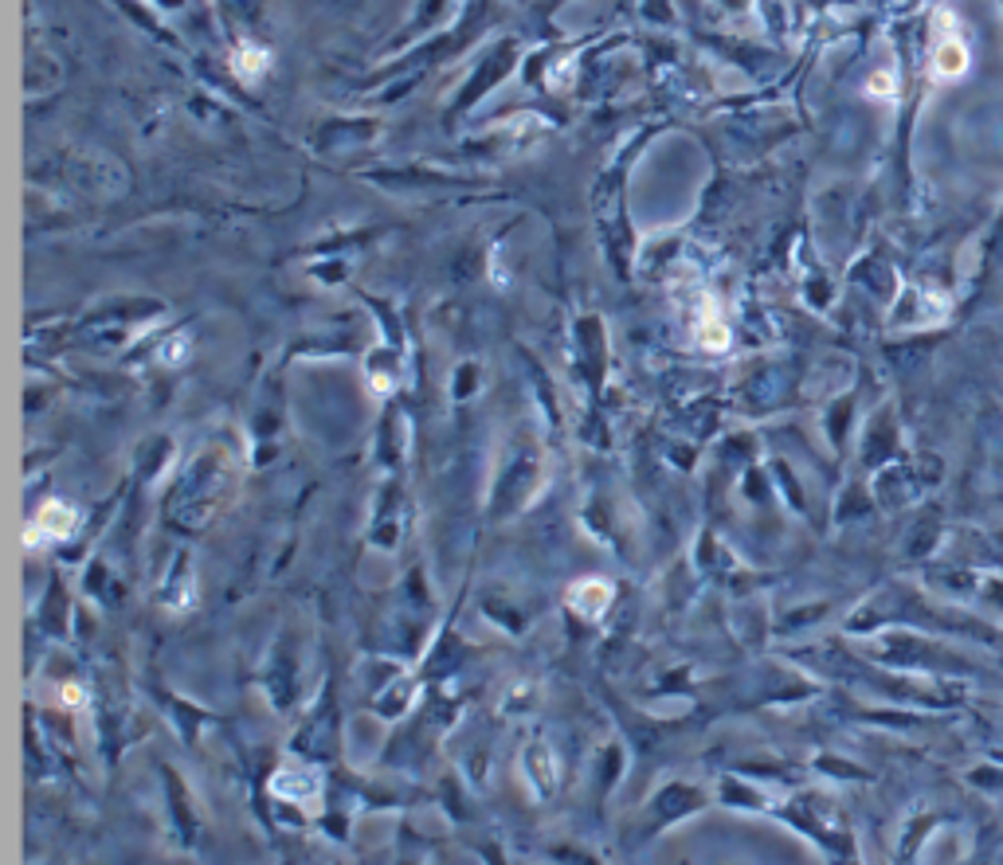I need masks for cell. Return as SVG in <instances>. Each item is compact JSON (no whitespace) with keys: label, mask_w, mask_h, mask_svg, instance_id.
I'll list each match as a JSON object with an SVG mask.
<instances>
[{"label":"cell","mask_w":1003,"mask_h":865,"mask_svg":"<svg viewBox=\"0 0 1003 865\" xmlns=\"http://www.w3.org/2000/svg\"><path fill=\"white\" fill-rule=\"evenodd\" d=\"M612 603V584L608 579H576L569 587V607L584 619H596L604 607Z\"/></svg>","instance_id":"obj_1"},{"label":"cell","mask_w":1003,"mask_h":865,"mask_svg":"<svg viewBox=\"0 0 1003 865\" xmlns=\"http://www.w3.org/2000/svg\"><path fill=\"white\" fill-rule=\"evenodd\" d=\"M964 67H968L964 43L957 40V32H944L941 43H936V51H933V71L941 75V79H957V75H964Z\"/></svg>","instance_id":"obj_2"},{"label":"cell","mask_w":1003,"mask_h":865,"mask_svg":"<svg viewBox=\"0 0 1003 865\" xmlns=\"http://www.w3.org/2000/svg\"><path fill=\"white\" fill-rule=\"evenodd\" d=\"M71 521L75 513L67 506H59V501H47V506L40 509V517H36V537H67L71 532Z\"/></svg>","instance_id":"obj_3"},{"label":"cell","mask_w":1003,"mask_h":865,"mask_svg":"<svg viewBox=\"0 0 1003 865\" xmlns=\"http://www.w3.org/2000/svg\"><path fill=\"white\" fill-rule=\"evenodd\" d=\"M870 94L889 98V94H894V79H889V75H874V79H870Z\"/></svg>","instance_id":"obj_4"}]
</instances>
